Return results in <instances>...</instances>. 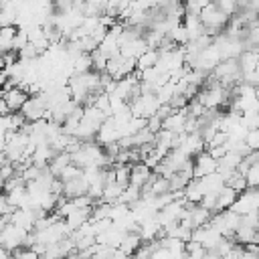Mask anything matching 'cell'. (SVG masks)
<instances>
[{
    "instance_id": "cell-1",
    "label": "cell",
    "mask_w": 259,
    "mask_h": 259,
    "mask_svg": "<svg viewBox=\"0 0 259 259\" xmlns=\"http://www.w3.org/2000/svg\"><path fill=\"white\" fill-rule=\"evenodd\" d=\"M200 20H202V24H204V28H206V34H217L219 30H223L225 26H227V22H229V14L227 12H223L214 2H210V4H206L202 10H200Z\"/></svg>"
},
{
    "instance_id": "cell-2",
    "label": "cell",
    "mask_w": 259,
    "mask_h": 259,
    "mask_svg": "<svg viewBox=\"0 0 259 259\" xmlns=\"http://www.w3.org/2000/svg\"><path fill=\"white\" fill-rule=\"evenodd\" d=\"M194 160V178H202L210 172H217V166H219V160H214L206 150H202L200 154L192 156Z\"/></svg>"
},
{
    "instance_id": "cell-3",
    "label": "cell",
    "mask_w": 259,
    "mask_h": 259,
    "mask_svg": "<svg viewBox=\"0 0 259 259\" xmlns=\"http://www.w3.org/2000/svg\"><path fill=\"white\" fill-rule=\"evenodd\" d=\"M28 97L30 95L22 87H12V89H6V93H4V101L8 103L10 111H20Z\"/></svg>"
},
{
    "instance_id": "cell-4",
    "label": "cell",
    "mask_w": 259,
    "mask_h": 259,
    "mask_svg": "<svg viewBox=\"0 0 259 259\" xmlns=\"http://www.w3.org/2000/svg\"><path fill=\"white\" fill-rule=\"evenodd\" d=\"M150 174H152V168L146 166V162H134L132 164V172H130V182L142 188L148 182Z\"/></svg>"
},
{
    "instance_id": "cell-5",
    "label": "cell",
    "mask_w": 259,
    "mask_h": 259,
    "mask_svg": "<svg viewBox=\"0 0 259 259\" xmlns=\"http://www.w3.org/2000/svg\"><path fill=\"white\" fill-rule=\"evenodd\" d=\"M87 190H89V182H87L85 176L81 174V176H77V178L65 182V192H63V194H65L67 198H75V196L85 194Z\"/></svg>"
},
{
    "instance_id": "cell-6",
    "label": "cell",
    "mask_w": 259,
    "mask_h": 259,
    "mask_svg": "<svg viewBox=\"0 0 259 259\" xmlns=\"http://www.w3.org/2000/svg\"><path fill=\"white\" fill-rule=\"evenodd\" d=\"M237 196H239V192H237L233 186L225 184V186H223V188L217 192V210L231 208V206H233V202L237 200Z\"/></svg>"
},
{
    "instance_id": "cell-7",
    "label": "cell",
    "mask_w": 259,
    "mask_h": 259,
    "mask_svg": "<svg viewBox=\"0 0 259 259\" xmlns=\"http://www.w3.org/2000/svg\"><path fill=\"white\" fill-rule=\"evenodd\" d=\"M158 59H160V51H158V49L148 47V49H146V51L136 59V69L144 71V69L156 67V65H158Z\"/></svg>"
},
{
    "instance_id": "cell-8",
    "label": "cell",
    "mask_w": 259,
    "mask_h": 259,
    "mask_svg": "<svg viewBox=\"0 0 259 259\" xmlns=\"http://www.w3.org/2000/svg\"><path fill=\"white\" fill-rule=\"evenodd\" d=\"M140 243H142V235H140V231H127V233L123 235L121 243H119V249H121L125 255H134L136 249L140 247Z\"/></svg>"
},
{
    "instance_id": "cell-9",
    "label": "cell",
    "mask_w": 259,
    "mask_h": 259,
    "mask_svg": "<svg viewBox=\"0 0 259 259\" xmlns=\"http://www.w3.org/2000/svg\"><path fill=\"white\" fill-rule=\"evenodd\" d=\"M67 164H71V154L63 150V152H59V154L53 156V160L49 162V168H51V172H53L55 176H59Z\"/></svg>"
},
{
    "instance_id": "cell-10",
    "label": "cell",
    "mask_w": 259,
    "mask_h": 259,
    "mask_svg": "<svg viewBox=\"0 0 259 259\" xmlns=\"http://www.w3.org/2000/svg\"><path fill=\"white\" fill-rule=\"evenodd\" d=\"M225 184L233 186L237 192H243L245 188H249V184H247V176H245L241 170H233V172L225 178Z\"/></svg>"
},
{
    "instance_id": "cell-11",
    "label": "cell",
    "mask_w": 259,
    "mask_h": 259,
    "mask_svg": "<svg viewBox=\"0 0 259 259\" xmlns=\"http://www.w3.org/2000/svg\"><path fill=\"white\" fill-rule=\"evenodd\" d=\"M121 192H123V186H121V184H117V182H109V184L103 186V194H101V198H103L105 202H115V200L119 198Z\"/></svg>"
},
{
    "instance_id": "cell-12",
    "label": "cell",
    "mask_w": 259,
    "mask_h": 259,
    "mask_svg": "<svg viewBox=\"0 0 259 259\" xmlns=\"http://www.w3.org/2000/svg\"><path fill=\"white\" fill-rule=\"evenodd\" d=\"M168 36L178 45V47H184L188 40H190V36H188V30H186V26L184 24H178V26H174L170 32H168Z\"/></svg>"
},
{
    "instance_id": "cell-13",
    "label": "cell",
    "mask_w": 259,
    "mask_h": 259,
    "mask_svg": "<svg viewBox=\"0 0 259 259\" xmlns=\"http://www.w3.org/2000/svg\"><path fill=\"white\" fill-rule=\"evenodd\" d=\"M81 174H83V168L71 162V164H67V166L63 168V172L59 174V178H61L63 182H67V180H73V178H77V176H81Z\"/></svg>"
},
{
    "instance_id": "cell-14",
    "label": "cell",
    "mask_w": 259,
    "mask_h": 259,
    "mask_svg": "<svg viewBox=\"0 0 259 259\" xmlns=\"http://www.w3.org/2000/svg\"><path fill=\"white\" fill-rule=\"evenodd\" d=\"M28 42H30V40H28V30L20 26V28H18V32H16V36L12 38V49L20 51V49H24Z\"/></svg>"
},
{
    "instance_id": "cell-15",
    "label": "cell",
    "mask_w": 259,
    "mask_h": 259,
    "mask_svg": "<svg viewBox=\"0 0 259 259\" xmlns=\"http://www.w3.org/2000/svg\"><path fill=\"white\" fill-rule=\"evenodd\" d=\"M245 142H247V146H249L251 150H259V127L249 130L247 136H245Z\"/></svg>"
},
{
    "instance_id": "cell-16",
    "label": "cell",
    "mask_w": 259,
    "mask_h": 259,
    "mask_svg": "<svg viewBox=\"0 0 259 259\" xmlns=\"http://www.w3.org/2000/svg\"><path fill=\"white\" fill-rule=\"evenodd\" d=\"M212 2H214L223 12H227L229 16L239 8V6H237V0H212Z\"/></svg>"
},
{
    "instance_id": "cell-17",
    "label": "cell",
    "mask_w": 259,
    "mask_h": 259,
    "mask_svg": "<svg viewBox=\"0 0 259 259\" xmlns=\"http://www.w3.org/2000/svg\"><path fill=\"white\" fill-rule=\"evenodd\" d=\"M162 121H164V119H162L158 113H154V115H150V117H148L146 127H148V130H152V132L156 134V132H160V130H162Z\"/></svg>"
},
{
    "instance_id": "cell-18",
    "label": "cell",
    "mask_w": 259,
    "mask_h": 259,
    "mask_svg": "<svg viewBox=\"0 0 259 259\" xmlns=\"http://www.w3.org/2000/svg\"><path fill=\"white\" fill-rule=\"evenodd\" d=\"M206 152L214 158V160H221L227 152H229V148H227V144H223V146H212V148H206Z\"/></svg>"
},
{
    "instance_id": "cell-19",
    "label": "cell",
    "mask_w": 259,
    "mask_h": 259,
    "mask_svg": "<svg viewBox=\"0 0 259 259\" xmlns=\"http://www.w3.org/2000/svg\"><path fill=\"white\" fill-rule=\"evenodd\" d=\"M8 255H10V251L0 243V259H4V257H8Z\"/></svg>"
},
{
    "instance_id": "cell-20",
    "label": "cell",
    "mask_w": 259,
    "mask_h": 259,
    "mask_svg": "<svg viewBox=\"0 0 259 259\" xmlns=\"http://www.w3.org/2000/svg\"><path fill=\"white\" fill-rule=\"evenodd\" d=\"M4 182H6V180H4L2 176H0V190H4Z\"/></svg>"
}]
</instances>
